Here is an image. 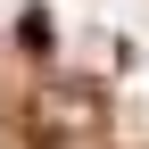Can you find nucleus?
Wrapping results in <instances>:
<instances>
[{
  "label": "nucleus",
  "mask_w": 149,
  "mask_h": 149,
  "mask_svg": "<svg viewBox=\"0 0 149 149\" xmlns=\"http://www.w3.org/2000/svg\"><path fill=\"white\" fill-rule=\"evenodd\" d=\"M25 124H33V149H91L100 100H91V91H42V100L25 108Z\"/></svg>",
  "instance_id": "obj_1"
}]
</instances>
